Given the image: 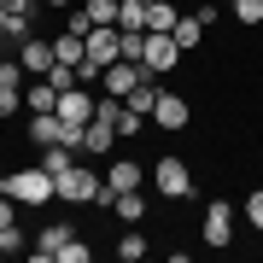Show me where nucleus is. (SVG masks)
Wrapping results in <instances>:
<instances>
[{"instance_id":"f03ea898","label":"nucleus","mask_w":263,"mask_h":263,"mask_svg":"<svg viewBox=\"0 0 263 263\" xmlns=\"http://www.w3.org/2000/svg\"><path fill=\"white\" fill-rule=\"evenodd\" d=\"M59 181V199H70V205H111V187L94 176V170H65V176H53Z\"/></svg>"},{"instance_id":"9d476101","label":"nucleus","mask_w":263,"mask_h":263,"mask_svg":"<svg viewBox=\"0 0 263 263\" xmlns=\"http://www.w3.org/2000/svg\"><path fill=\"white\" fill-rule=\"evenodd\" d=\"M18 59H24V70H29V76H47V70L59 65V59H53V41H35V35L24 41V53H18Z\"/></svg>"},{"instance_id":"2f4dec72","label":"nucleus","mask_w":263,"mask_h":263,"mask_svg":"<svg viewBox=\"0 0 263 263\" xmlns=\"http://www.w3.org/2000/svg\"><path fill=\"white\" fill-rule=\"evenodd\" d=\"M6 222H18V199H12V193H0V228H6Z\"/></svg>"},{"instance_id":"7ed1b4c3","label":"nucleus","mask_w":263,"mask_h":263,"mask_svg":"<svg viewBox=\"0 0 263 263\" xmlns=\"http://www.w3.org/2000/svg\"><path fill=\"white\" fill-rule=\"evenodd\" d=\"M152 187H158L164 199H187L193 193V170L181 164V158H164L158 170H152Z\"/></svg>"},{"instance_id":"20e7f679","label":"nucleus","mask_w":263,"mask_h":263,"mask_svg":"<svg viewBox=\"0 0 263 263\" xmlns=\"http://www.w3.org/2000/svg\"><path fill=\"white\" fill-rule=\"evenodd\" d=\"M141 65H146L152 76L176 70V65H181V47H176V35H152V29H146V59H141Z\"/></svg>"},{"instance_id":"4468645a","label":"nucleus","mask_w":263,"mask_h":263,"mask_svg":"<svg viewBox=\"0 0 263 263\" xmlns=\"http://www.w3.org/2000/svg\"><path fill=\"white\" fill-rule=\"evenodd\" d=\"M117 146V129H111V123H88V129H82V152H111Z\"/></svg>"},{"instance_id":"e433bc0d","label":"nucleus","mask_w":263,"mask_h":263,"mask_svg":"<svg viewBox=\"0 0 263 263\" xmlns=\"http://www.w3.org/2000/svg\"><path fill=\"white\" fill-rule=\"evenodd\" d=\"M146 6H152V0H146Z\"/></svg>"},{"instance_id":"dca6fc26","label":"nucleus","mask_w":263,"mask_h":263,"mask_svg":"<svg viewBox=\"0 0 263 263\" xmlns=\"http://www.w3.org/2000/svg\"><path fill=\"white\" fill-rule=\"evenodd\" d=\"M176 18H181V12L170 6V0H152V6H146V29H152V35H170Z\"/></svg>"},{"instance_id":"4be33fe9","label":"nucleus","mask_w":263,"mask_h":263,"mask_svg":"<svg viewBox=\"0 0 263 263\" xmlns=\"http://www.w3.org/2000/svg\"><path fill=\"white\" fill-rule=\"evenodd\" d=\"M146 123H152V117H141V111H129V105H123V111H117V141H129V135H141Z\"/></svg>"},{"instance_id":"473e14b6","label":"nucleus","mask_w":263,"mask_h":263,"mask_svg":"<svg viewBox=\"0 0 263 263\" xmlns=\"http://www.w3.org/2000/svg\"><path fill=\"white\" fill-rule=\"evenodd\" d=\"M6 12H18V18H29V0H0Z\"/></svg>"},{"instance_id":"39448f33","label":"nucleus","mask_w":263,"mask_h":263,"mask_svg":"<svg viewBox=\"0 0 263 263\" xmlns=\"http://www.w3.org/2000/svg\"><path fill=\"white\" fill-rule=\"evenodd\" d=\"M59 117H65V123H76V129H88V123H94V94H88L82 82H76V88H65V94H59Z\"/></svg>"},{"instance_id":"cd10ccee","label":"nucleus","mask_w":263,"mask_h":263,"mask_svg":"<svg viewBox=\"0 0 263 263\" xmlns=\"http://www.w3.org/2000/svg\"><path fill=\"white\" fill-rule=\"evenodd\" d=\"M59 263H88V246L82 240H65V246H59Z\"/></svg>"},{"instance_id":"f257e3e1","label":"nucleus","mask_w":263,"mask_h":263,"mask_svg":"<svg viewBox=\"0 0 263 263\" xmlns=\"http://www.w3.org/2000/svg\"><path fill=\"white\" fill-rule=\"evenodd\" d=\"M0 193H12L18 205H53V199H59V181H53L41 164H29V170H12V176H0Z\"/></svg>"},{"instance_id":"2eb2a0df","label":"nucleus","mask_w":263,"mask_h":263,"mask_svg":"<svg viewBox=\"0 0 263 263\" xmlns=\"http://www.w3.org/2000/svg\"><path fill=\"white\" fill-rule=\"evenodd\" d=\"M111 211L123 216V222H141V216H146V199H141V187H129V193H111Z\"/></svg>"},{"instance_id":"ddd939ff","label":"nucleus","mask_w":263,"mask_h":263,"mask_svg":"<svg viewBox=\"0 0 263 263\" xmlns=\"http://www.w3.org/2000/svg\"><path fill=\"white\" fill-rule=\"evenodd\" d=\"M123 105H129V111H141V117H152V105H158V76H141V82L123 94Z\"/></svg>"},{"instance_id":"6e6552de","label":"nucleus","mask_w":263,"mask_h":263,"mask_svg":"<svg viewBox=\"0 0 263 263\" xmlns=\"http://www.w3.org/2000/svg\"><path fill=\"white\" fill-rule=\"evenodd\" d=\"M152 123H158V129H187V100H181V94H170V88H158Z\"/></svg>"},{"instance_id":"7c9ffc66","label":"nucleus","mask_w":263,"mask_h":263,"mask_svg":"<svg viewBox=\"0 0 263 263\" xmlns=\"http://www.w3.org/2000/svg\"><path fill=\"white\" fill-rule=\"evenodd\" d=\"M65 29H70V35H82V41H88V29H94V18H88V12H70V18H65Z\"/></svg>"},{"instance_id":"423d86ee","label":"nucleus","mask_w":263,"mask_h":263,"mask_svg":"<svg viewBox=\"0 0 263 263\" xmlns=\"http://www.w3.org/2000/svg\"><path fill=\"white\" fill-rule=\"evenodd\" d=\"M141 76H152V70H146V65H135V59H117V65H105V70H100V82H105V94H117V100H123L135 82H141Z\"/></svg>"},{"instance_id":"9b49d317","label":"nucleus","mask_w":263,"mask_h":263,"mask_svg":"<svg viewBox=\"0 0 263 263\" xmlns=\"http://www.w3.org/2000/svg\"><path fill=\"white\" fill-rule=\"evenodd\" d=\"M170 35H176V47H181V53H193L199 41H205V18H199V12H181Z\"/></svg>"},{"instance_id":"b1692460","label":"nucleus","mask_w":263,"mask_h":263,"mask_svg":"<svg viewBox=\"0 0 263 263\" xmlns=\"http://www.w3.org/2000/svg\"><path fill=\"white\" fill-rule=\"evenodd\" d=\"M24 59H0V88H24Z\"/></svg>"},{"instance_id":"5701e85b","label":"nucleus","mask_w":263,"mask_h":263,"mask_svg":"<svg viewBox=\"0 0 263 263\" xmlns=\"http://www.w3.org/2000/svg\"><path fill=\"white\" fill-rule=\"evenodd\" d=\"M88 18H94V24H117V12H123V0H88Z\"/></svg>"},{"instance_id":"a878e982","label":"nucleus","mask_w":263,"mask_h":263,"mask_svg":"<svg viewBox=\"0 0 263 263\" xmlns=\"http://www.w3.org/2000/svg\"><path fill=\"white\" fill-rule=\"evenodd\" d=\"M47 82L59 88V94H65V88H76V65H53V70H47Z\"/></svg>"},{"instance_id":"c9c22d12","label":"nucleus","mask_w":263,"mask_h":263,"mask_svg":"<svg viewBox=\"0 0 263 263\" xmlns=\"http://www.w3.org/2000/svg\"><path fill=\"white\" fill-rule=\"evenodd\" d=\"M0 59H6V35H0Z\"/></svg>"},{"instance_id":"72a5a7b5","label":"nucleus","mask_w":263,"mask_h":263,"mask_svg":"<svg viewBox=\"0 0 263 263\" xmlns=\"http://www.w3.org/2000/svg\"><path fill=\"white\" fill-rule=\"evenodd\" d=\"M6 18H12V12H6V6H0V29H6Z\"/></svg>"},{"instance_id":"a211bd4d","label":"nucleus","mask_w":263,"mask_h":263,"mask_svg":"<svg viewBox=\"0 0 263 263\" xmlns=\"http://www.w3.org/2000/svg\"><path fill=\"white\" fill-rule=\"evenodd\" d=\"M146 252H152V240L141 234V228H129V234H123V240H117V263H141Z\"/></svg>"},{"instance_id":"aec40b11","label":"nucleus","mask_w":263,"mask_h":263,"mask_svg":"<svg viewBox=\"0 0 263 263\" xmlns=\"http://www.w3.org/2000/svg\"><path fill=\"white\" fill-rule=\"evenodd\" d=\"M117 29H146V0H123V12H117Z\"/></svg>"},{"instance_id":"f704fd0d","label":"nucleus","mask_w":263,"mask_h":263,"mask_svg":"<svg viewBox=\"0 0 263 263\" xmlns=\"http://www.w3.org/2000/svg\"><path fill=\"white\" fill-rule=\"evenodd\" d=\"M47 6H76V0H47Z\"/></svg>"},{"instance_id":"1a4fd4ad","label":"nucleus","mask_w":263,"mask_h":263,"mask_svg":"<svg viewBox=\"0 0 263 263\" xmlns=\"http://www.w3.org/2000/svg\"><path fill=\"white\" fill-rule=\"evenodd\" d=\"M228 240H234V211L216 199V205L205 211V246H228Z\"/></svg>"},{"instance_id":"c756f323","label":"nucleus","mask_w":263,"mask_h":263,"mask_svg":"<svg viewBox=\"0 0 263 263\" xmlns=\"http://www.w3.org/2000/svg\"><path fill=\"white\" fill-rule=\"evenodd\" d=\"M24 105V88H0V117H12Z\"/></svg>"},{"instance_id":"412c9836","label":"nucleus","mask_w":263,"mask_h":263,"mask_svg":"<svg viewBox=\"0 0 263 263\" xmlns=\"http://www.w3.org/2000/svg\"><path fill=\"white\" fill-rule=\"evenodd\" d=\"M24 246H29V240H24V228H18V222H6V228H0V257H18Z\"/></svg>"},{"instance_id":"6ab92c4d","label":"nucleus","mask_w":263,"mask_h":263,"mask_svg":"<svg viewBox=\"0 0 263 263\" xmlns=\"http://www.w3.org/2000/svg\"><path fill=\"white\" fill-rule=\"evenodd\" d=\"M70 164H76V146H41V170L47 176H65Z\"/></svg>"},{"instance_id":"393cba45","label":"nucleus","mask_w":263,"mask_h":263,"mask_svg":"<svg viewBox=\"0 0 263 263\" xmlns=\"http://www.w3.org/2000/svg\"><path fill=\"white\" fill-rule=\"evenodd\" d=\"M234 18L240 24H263V0H234Z\"/></svg>"},{"instance_id":"c85d7f7f","label":"nucleus","mask_w":263,"mask_h":263,"mask_svg":"<svg viewBox=\"0 0 263 263\" xmlns=\"http://www.w3.org/2000/svg\"><path fill=\"white\" fill-rule=\"evenodd\" d=\"M246 222H252V228H257V234H263V187H257L252 199H246Z\"/></svg>"},{"instance_id":"f3484780","label":"nucleus","mask_w":263,"mask_h":263,"mask_svg":"<svg viewBox=\"0 0 263 263\" xmlns=\"http://www.w3.org/2000/svg\"><path fill=\"white\" fill-rule=\"evenodd\" d=\"M53 59H59V65H82V59H88V41H82V35H70V29H65V35L53 41Z\"/></svg>"},{"instance_id":"0eeeda50","label":"nucleus","mask_w":263,"mask_h":263,"mask_svg":"<svg viewBox=\"0 0 263 263\" xmlns=\"http://www.w3.org/2000/svg\"><path fill=\"white\" fill-rule=\"evenodd\" d=\"M65 240H76V228H70V222H47L35 240H29V257L47 263V257H59V246H65Z\"/></svg>"},{"instance_id":"f8f14e48","label":"nucleus","mask_w":263,"mask_h":263,"mask_svg":"<svg viewBox=\"0 0 263 263\" xmlns=\"http://www.w3.org/2000/svg\"><path fill=\"white\" fill-rule=\"evenodd\" d=\"M141 181H146V170H141V164H135V158H117V164H111V176H105V187H111V193H129V187H141Z\"/></svg>"},{"instance_id":"bb28decb","label":"nucleus","mask_w":263,"mask_h":263,"mask_svg":"<svg viewBox=\"0 0 263 263\" xmlns=\"http://www.w3.org/2000/svg\"><path fill=\"white\" fill-rule=\"evenodd\" d=\"M0 35H6V41H29V18H18V12H12V18H6V29H0Z\"/></svg>"}]
</instances>
